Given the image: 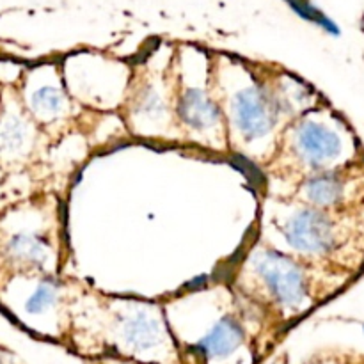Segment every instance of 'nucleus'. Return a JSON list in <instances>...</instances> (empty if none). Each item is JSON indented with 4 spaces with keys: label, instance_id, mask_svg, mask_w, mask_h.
Segmentation results:
<instances>
[{
    "label": "nucleus",
    "instance_id": "nucleus-10",
    "mask_svg": "<svg viewBox=\"0 0 364 364\" xmlns=\"http://www.w3.org/2000/svg\"><path fill=\"white\" fill-rule=\"evenodd\" d=\"M32 142V128L21 114L9 112L0 119V153L18 155Z\"/></svg>",
    "mask_w": 364,
    "mask_h": 364
},
{
    "label": "nucleus",
    "instance_id": "nucleus-9",
    "mask_svg": "<svg viewBox=\"0 0 364 364\" xmlns=\"http://www.w3.org/2000/svg\"><path fill=\"white\" fill-rule=\"evenodd\" d=\"M7 255L13 262L21 265L41 267L50 256V247L46 238L38 233H18L7 244Z\"/></svg>",
    "mask_w": 364,
    "mask_h": 364
},
{
    "label": "nucleus",
    "instance_id": "nucleus-3",
    "mask_svg": "<svg viewBox=\"0 0 364 364\" xmlns=\"http://www.w3.org/2000/svg\"><path fill=\"white\" fill-rule=\"evenodd\" d=\"M288 148L297 162L320 173L340 159L343 141L340 134L327 124L315 119H301L291 127L290 137L287 135Z\"/></svg>",
    "mask_w": 364,
    "mask_h": 364
},
{
    "label": "nucleus",
    "instance_id": "nucleus-7",
    "mask_svg": "<svg viewBox=\"0 0 364 364\" xmlns=\"http://www.w3.org/2000/svg\"><path fill=\"white\" fill-rule=\"evenodd\" d=\"M301 196L311 208H331L343 201L345 180L333 171H320L301 185Z\"/></svg>",
    "mask_w": 364,
    "mask_h": 364
},
{
    "label": "nucleus",
    "instance_id": "nucleus-8",
    "mask_svg": "<svg viewBox=\"0 0 364 364\" xmlns=\"http://www.w3.org/2000/svg\"><path fill=\"white\" fill-rule=\"evenodd\" d=\"M121 341L132 352H148L162 341V329L155 316L148 313H135L127 316L121 326Z\"/></svg>",
    "mask_w": 364,
    "mask_h": 364
},
{
    "label": "nucleus",
    "instance_id": "nucleus-14",
    "mask_svg": "<svg viewBox=\"0 0 364 364\" xmlns=\"http://www.w3.org/2000/svg\"><path fill=\"white\" fill-rule=\"evenodd\" d=\"M57 287L55 284L50 283H43L39 284L38 290L32 294V297L28 299L27 302V311L28 313H41L45 309L52 308L53 304L57 302Z\"/></svg>",
    "mask_w": 364,
    "mask_h": 364
},
{
    "label": "nucleus",
    "instance_id": "nucleus-6",
    "mask_svg": "<svg viewBox=\"0 0 364 364\" xmlns=\"http://www.w3.org/2000/svg\"><path fill=\"white\" fill-rule=\"evenodd\" d=\"M245 334L240 323L233 316H224L208 334L199 341L198 350L208 361L228 359L244 345Z\"/></svg>",
    "mask_w": 364,
    "mask_h": 364
},
{
    "label": "nucleus",
    "instance_id": "nucleus-4",
    "mask_svg": "<svg viewBox=\"0 0 364 364\" xmlns=\"http://www.w3.org/2000/svg\"><path fill=\"white\" fill-rule=\"evenodd\" d=\"M281 231L288 245L299 255L323 256L336 247V226L323 210H297L287 217Z\"/></svg>",
    "mask_w": 364,
    "mask_h": 364
},
{
    "label": "nucleus",
    "instance_id": "nucleus-1",
    "mask_svg": "<svg viewBox=\"0 0 364 364\" xmlns=\"http://www.w3.org/2000/svg\"><path fill=\"white\" fill-rule=\"evenodd\" d=\"M252 274L259 281L269 302L281 311H299L308 301V279L302 270L288 256L263 251L252 256Z\"/></svg>",
    "mask_w": 364,
    "mask_h": 364
},
{
    "label": "nucleus",
    "instance_id": "nucleus-5",
    "mask_svg": "<svg viewBox=\"0 0 364 364\" xmlns=\"http://www.w3.org/2000/svg\"><path fill=\"white\" fill-rule=\"evenodd\" d=\"M180 124L194 135L210 139L219 134L224 123L223 110L201 87H183L176 105Z\"/></svg>",
    "mask_w": 364,
    "mask_h": 364
},
{
    "label": "nucleus",
    "instance_id": "nucleus-13",
    "mask_svg": "<svg viewBox=\"0 0 364 364\" xmlns=\"http://www.w3.org/2000/svg\"><path fill=\"white\" fill-rule=\"evenodd\" d=\"M284 2H287L288 6L299 14V16L304 18L306 21H311V23L318 25V27H322L323 31H327L329 34H334V36L340 34L338 25L334 23L326 13H322V11H320L311 0H284Z\"/></svg>",
    "mask_w": 364,
    "mask_h": 364
},
{
    "label": "nucleus",
    "instance_id": "nucleus-11",
    "mask_svg": "<svg viewBox=\"0 0 364 364\" xmlns=\"http://www.w3.org/2000/svg\"><path fill=\"white\" fill-rule=\"evenodd\" d=\"M169 105H167L166 98L151 82H146L137 89L134 96V116L139 121H146L148 124L159 123L160 119H166L167 112H169Z\"/></svg>",
    "mask_w": 364,
    "mask_h": 364
},
{
    "label": "nucleus",
    "instance_id": "nucleus-12",
    "mask_svg": "<svg viewBox=\"0 0 364 364\" xmlns=\"http://www.w3.org/2000/svg\"><path fill=\"white\" fill-rule=\"evenodd\" d=\"M31 107L36 116L43 121H55L66 116L68 98L60 92V89L45 85L38 89L31 98Z\"/></svg>",
    "mask_w": 364,
    "mask_h": 364
},
{
    "label": "nucleus",
    "instance_id": "nucleus-2",
    "mask_svg": "<svg viewBox=\"0 0 364 364\" xmlns=\"http://www.w3.org/2000/svg\"><path fill=\"white\" fill-rule=\"evenodd\" d=\"M228 116L242 141L256 142L276 130L281 112L270 89L263 84H247L228 98Z\"/></svg>",
    "mask_w": 364,
    "mask_h": 364
}]
</instances>
